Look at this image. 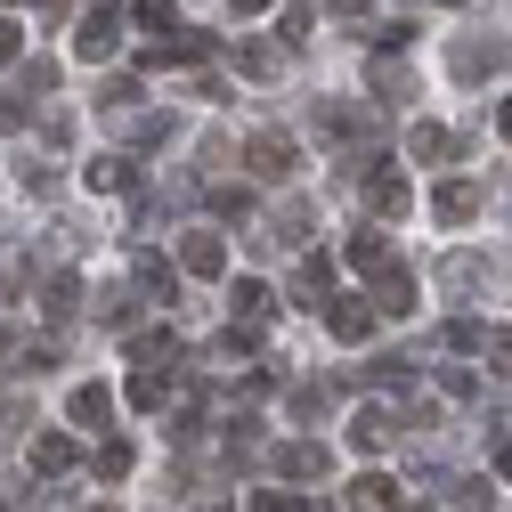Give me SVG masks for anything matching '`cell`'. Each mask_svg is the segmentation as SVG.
Returning a JSON list of instances; mask_svg holds the SVG:
<instances>
[{
	"label": "cell",
	"mask_w": 512,
	"mask_h": 512,
	"mask_svg": "<svg viewBox=\"0 0 512 512\" xmlns=\"http://www.w3.org/2000/svg\"><path fill=\"white\" fill-rule=\"evenodd\" d=\"M236 9H269V0H236Z\"/></svg>",
	"instance_id": "d590c367"
},
{
	"label": "cell",
	"mask_w": 512,
	"mask_h": 512,
	"mask_svg": "<svg viewBox=\"0 0 512 512\" xmlns=\"http://www.w3.org/2000/svg\"><path fill=\"white\" fill-rule=\"evenodd\" d=\"M66 415H74L82 431H106V423H114V391H106V382H82V391L66 399Z\"/></svg>",
	"instance_id": "8992f818"
},
{
	"label": "cell",
	"mask_w": 512,
	"mask_h": 512,
	"mask_svg": "<svg viewBox=\"0 0 512 512\" xmlns=\"http://www.w3.org/2000/svg\"><path fill=\"white\" fill-rule=\"evenodd\" d=\"M496 57H504L496 41H456V57H447V66H456V82H480V74L496 66Z\"/></svg>",
	"instance_id": "4fadbf2b"
},
{
	"label": "cell",
	"mask_w": 512,
	"mask_h": 512,
	"mask_svg": "<svg viewBox=\"0 0 512 512\" xmlns=\"http://www.w3.org/2000/svg\"><path fill=\"white\" fill-rule=\"evenodd\" d=\"M74 456H82V447H74L66 431H41V439H33V472H41V480H57V472H74Z\"/></svg>",
	"instance_id": "ba28073f"
},
{
	"label": "cell",
	"mask_w": 512,
	"mask_h": 512,
	"mask_svg": "<svg viewBox=\"0 0 512 512\" xmlns=\"http://www.w3.org/2000/svg\"><path fill=\"white\" fill-rule=\"evenodd\" d=\"M98 472H106V480H122V472H131V447L106 439V447H98Z\"/></svg>",
	"instance_id": "f546056e"
},
{
	"label": "cell",
	"mask_w": 512,
	"mask_h": 512,
	"mask_svg": "<svg viewBox=\"0 0 512 512\" xmlns=\"http://www.w3.org/2000/svg\"><path fill=\"white\" fill-rule=\"evenodd\" d=\"M496 472H504V480H512V439H496Z\"/></svg>",
	"instance_id": "e575fe53"
},
{
	"label": "cell",
	"mask_w": 512,
	"mask_h": 512,
	"mask_svg": "<svg viewBox=\"0 0 512 512\" xmlns=\"http://www.w3.org/2000/svg\"><path fill=\"white\" fill-rule=\"evenodd\" d=\"M0 131H25V106L17 98H0Z\"/></svg>",
	"instance_id": "d6a6232c"
},
{
	"label": "cell",
	"mask_w": 512,
	"mask_h": 512,
	"mask_svg": "<svg viewBox=\"0 0 512 512\" xmlns=\"http://www.w3.org/2000/svg\"><path fill=\"white\" fill-rule=\"evenodd\" d=\"M374 309L407 317V309H415V277H407V269H374Z\"/></svg>",
	"instance_id": "30bf717a"
},
{
	"label": "cell",
	"mask_w": 512,
	"mask_h": 512,
	"mask_svg": "<svg viewBox=\"0 0 512 512\" xmlns=\"http://www.w3.org/2000/svg\"><path fill=\"white\" fill-rule=\"evenodd\" d=\"M342 261H350V269H382V236H374V228H350Z\"/></svg>",
	"instance_id": "ffe728a7"
},
{
	"label": "cell",
	"mask_w": 512,
	"mask_h": 512,
	"mask_svg": "<svg viewBox=\"0 0 512 512\" xmlns=\"http://www.w3.org/2000/svg\"><path fill=\"white\" fill-rule=\"evenodd\" d=\"M244 171H252V179H293V171H301V147H293L285 131H261V139L244 147Z\"/></svg>",
	"instance_id": "6da1fadb"
},
{
	"label": "cell",
	"mask_w": 512,
	"mask_h": 512,
	"mask_svg": "<svg viewBox=\"0 0 512 512\" xmlns=\"http://www.w3.org/2000/svg\"><path fill=\"white\" fill-rule=\"evenodd\" d=\"M82 187H98V196H106V187H131V163H122V155H98V163L82 171Z\"/></svg>",
	"instance_id": "44dd1931"
},
{
	"label": "cell",
	"mask_w": 512,
	"mask_h": 512,
	"mask_svg": "<svg viewBox=\"0 0 512 512\" xmlns=\"http://www.w3.org/2000/svg\"><path fill=\"white\" fill-rule=\"evenodd\" d=\"M252 512H309V504H293L285 488H261V496H252Z\"/></svg>",
	"instance_id": "1f68e13d"
},
{
	"label": "cell",
	"mask_w": 512,
	"mask_h": 512,
	"mask_svg": "<svg viewBox=\"0 0 512 512\" xmlns=\"http://www.w3.org/2000/svg\"><path fill=\"white\" fill-rule=\"evenodd\" d=\"M488 358H496V374H512V326H488Z\"/></svg>",
	"instance_id": "4dcf8cb0"
},
{
	"label": "cell",
	"mask_w": 512,
	"mask_h": 512,
	"mask_svg": "<svg viewBox=\"0 0 512 512\" xmlns=\"http://www.w3.org/2000/svg\"><path fill=\"white\" fill-rule=\"evenodd\" d=\"M326 285H334V261H317V252H309V261H301V277H293L301 309H309V301H326Z\"/></svg>",
	"instance_id": "2e32d148"
},
{
	"label": "cell",
	"mask_w": 512,
	"mask_h": 512,
	"mask_svg": "<svg viewBox=\"0 0 512 512\" xmlns=\"http://www.w3.org/2000/svg\"><path fill=\"white\" fill-rule=\"evenodd\" d=\"M179 269H187V277H228V244H220L212 228H187V244H179Z\"/></svg>",
	"instance_id": "7a4b0ae2"
},
{
	"label": "cell",
	"mask_w": 512,
	"mask_h": 512,
	"mask_svg": "<svg viewBox=\"0 0 512 512\" xmlns=\"http://www.w3.org/2000/svg\"><path fill=\"white\" fill-rule=\"evenodd\" d=\"M131 269H139V293H155V301H179V269H163L155 252H139Z\"/></svg>",
	"instance_id": "5bb4252c"
},
{
	"label": "cell",
	"mask_w": 512,
	"mask_h": 512,
	"mask_svg": "<svg viewBox=\"0 0 512 512\" xmlns=\"http://www.w3.org/2000/svg\"><path fill=\"white\" fill-rule=\"evenodd\" d=\"M366 82H374V98H415V82H407V66H391V57H382V66H374Z\"/></svg>",
	"instance_id": "603a6c76"
},
{
	"label": "cell",
	"mask_w": 512,
	"mask_h": 512,
	"mask_svg": "<svg viewBox=\"0 0 512 512\" xmlns=\"http://www.w3.org/2000/svg\"><path fill=\"white\" fill-rule=\"evenodd\" d=\"M74 301H82V285H74V277H49V301H41L49 317H74Z\"/></svg>",
	"instance_id": "d4e9b609"
},
{
	"label": "cell",
	"mask_w": 512,
	"mask_h": 512,
	"mask_svg": "<svg viewBox=\"0 0 512 512\" xmlns=\"http://www.w3.org/2000/svg\"><path fill=\"white\" fill-rule=\"evenodd\" d=\"M90 512H114V504H90Z\"/></svg>",
	"instance_id": "8d00e7d4"
},
{
	"label": "cell",
	"mask_w": 512,
	"mask_h": 512,
	"mask_svg": "<svg viewBox=\"0 0 512 512\" xmlns=\"http://www.w3.org/2000/svg\"><path fill=\"white\" fill-rule=\"evenodd\" d=\"M228 57H236V74H252V82H269V74H277V49H261V41H236Z\"/></svg>",
	"instance_id": "e0dca14e"
},
{
	"label": "cell",
	"mask_w": 512,
	"mask_h": 512,
	"mask_svg": "<svg viewBox=\"0 0 512 512\" xmlns=\"http://www.w3.org/2000/svg\"><path fill=\"white\" fill-rule=\"evenodd\" d=\"M277 472L285 480H317V472H326V447H317V439H285L277 447Z\"/></svg>",
	"instance_id": "9c48e42d"
},
{
	"label": "cell",
	"mask_w": 512,
	"mask_h": 512,
	"mask_svg": "<svg viewBox=\"0 0 512 512\" xmlns=\"http://www.w3.org/2000/svg\"><path fill=\"white\" fill-rule=\"evenodd\" d=\"M480 277H488V269H480V252H456V261L439 269V285H447V293H472Z\"/></svg>",
	"instance_id": "d6986e66"
},
{
	"label": "cell",
	"mask_w": 512,
	"mask_h": 512,
	"mask_svg": "<svg viewBox=\"0 0 512 512\" xmlns=\"http://www.w3.org/2000/svg\"><path fill=\"white\" fill-rule=\"evenodd\" d=\"M228 309L244 317V326H269V309H277V293H269L261 277H236V285H228Z\"/></svg>",
	"instance_id": "52a82bcc"
},
{
	"label": "cell",
	"mask_w": 512,
	"mask_h": 512,
	"mask_svg": "<svg viewBox=\"0 0 512 512\" xmlns=\"http://www.w3.org/2000/svg\"><path fill=\"white\" fill-rule=\"evenodd\" d=\"M131 139H139V147H163V139H171V114H139Z\"/></svg>",
	"instance_id": "4316f807"
},
{
	"label": "cell",
	"mask_w": 512,
	"mask_h": 512,
	"mask_svg": "<svg viewBox=\"0 0 512 512\" xmlns=\"http://www.w3.org/2000/svg\"><path fill=\"white\" fill-rule=\"evenodd\" d=\"M350 512H399V488L382 472H366V480H350Z\"/></svg>",
	"instance_id": "7c38bea8"
},
{
	"label": "cell",
	"mask_w": 512,
	"mask_h": 512,
	"mask_svg": "<svg viewBox=\"0 0 512 512\" xmlns=\"http://www.w3.org/2000/svg\"><path fill=\"white\" fill-rule=\"evenodd\" d=\"M407 366L415 358H374V382H382V391H407Z\"/></svg>",
	"instance_id": "f1b7e54d"
},
{
	"label": "cell",
	"mask_w": 512,
	"mask_h": 512,
	"mask_svg": "<svg viewBox=\"0 0 512 512\" xmlns=\"http://www.w3.org/2000/svg\"><path fill=\"white\" fill-rule=\"evenodd\" d=\"M407 204H415V196H407V179H399V171H382V179H374V212H382V220H399Z\"/></svg>",
	"instance_id": "ac0fdd59"
},
{
	"label": "cell",
	"mask_w": 512,
	"mask_h": 512,
	"mask_svg": "<svg viewBox=\"0 0 512 512\" xmlns=\"http://www.w3.org/2000/svg\"><path fill=\"white\" fill-rule=\"evenodd\" d=\"M147 33H171V17H179V0H139V9H131Z\"/></svg>",
	"instance_id": "484cf974"
},
{
	"label": "cell",
	"mask_w": 512,
	"mask_h": 512,
	"mask_svg": "<svg viewBox=\"0 0 512 512\" xmlns=\"http://www.w3.org/2000/svg\"><path fill=\"white\" fill-rule=\"evenodd\" d=\"M131 350H139V366H155V374H171V358H179V342H171V334H139Z\"/></svg>",
	"instance_id": "7402d4cb"
},
{
	"label": "cell",
	"mask_w": 512,
	"mask_h": 512,
	"mask_svg": "<svg viewBox=\"0 0 512 512\" xmlns=\"http://www.w3.org/2000/svg\"><path fill=\"white\" fill-rule=\"evenodd\" d=\"M17 41H25V33H17L9 17H0V66H9V57H17Z\"/></svg>",
	"instance_id": "836d02e7"
},
{
	"label": "cell",
	"mask_w": 512,
	"mask_h": 512,
	"mask_svg": "<svg viewBox=\"0 0 512 512\" xmlns=\"http://www.w3.org/2000/svg\"><path fill=\"white\" fill-rule=\"evenodd\" d=\"M431 212H439L447 228H464V220L480 212V179H447V187H439V196H431Z\"/></svg>",
	"instance_id": "5b68a950"
},
{
	"label": "cell",
	"mask_w": 512,
	"mask_h": 512,
	"mask_svg": "<svg viewBox=\"0 0 512 512\" xmlns=\"http://www.w3.org/2000/svg\"><path fill=\"white\" fill-rule=\"evenodd\" d=\"M391 431H399V415H391V407H358V415H350V447H358V456L391 447Z\"/></svg>",
	"instance_id": "277c9868"
},
{
	"label": "cell",
	"mask_w": 512,
	"mask_h": 512,
	"mask_svg": "<svg viewBox=\"0 0 512 512\" xmlns=\"http://www.w3.org/2000/svg\"><path fill=\"white\" fill-rule=\"evenodd\" d=\"M74 49L90 57V66H98V57H114V49H122V9H90L82 33H74Z\"/></svg>",
	"instance_id": "3957f363"
},
{
	"label": "cell",
	"mask_w": 512,
	"mask_h": 512,
	"mask_svg": "<svg viewBox=\"0 0 512 512\" xmlns=\"http://www.w3.org/2000/svg\"><path fill=\"white\" fill-rule=\"evenodd\" d=\"M17 179L33 187V196H49V187H57V163H41V155H33V163H17Z\"/></svg>",
	"instance_id": "83f0119b"
},
{
	"label": "cell",
	"mask_w": 512,
	"mask_h": 512,
	"mask_svg": "<svg viewBox=\"0 0 512 512\" xmlns=\"http://www.w3.org/2000/svg\"><path fill=\"white\" fill-rule=\"evenodd\" d=\"M456 155V131H439V122H415V163H447Z\"/></svg>",
	"instance_id": "9a60e30c"
},
{
	"label": "cell",
	"mask_w": 512,
	"mask_h": 512,
	"mask_svg": "<svg viewBox=\"0 0 512 512\" xmlns=\"http://www.w3.org/2000/svg\"><path fill=\"white\" fill-rule=\"evenodd\" d=\"M163 391H171V374H155V366L131 374V407H163Z\"/></svg>",
	"instance_id": "cb8c5ba5"
},
{
	"label": "cell",
	"mask_w": 512,
	"mask_h": 512,
	"mask_svg": "<svg viewBox=\"0 0 512 512\" xmlns=\"http://www.w3.org/2000/svg\"><path fill=\"white\" fill-rule=\"evenodd\" d=\"M326 326H334V342H366V334H374V309H366V301H334Z\"/></svg>",
	"instance_id": "8fae6325"
}]
</instances>
